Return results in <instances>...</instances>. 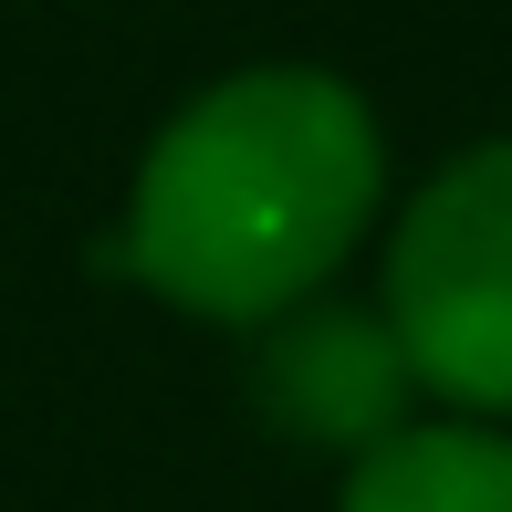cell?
<instances>
[{
    "instance_id": "1",
    "label": "cell",
    "mask_w": 512,
    "mask_h": 512,
    "mask_svg": "<svg viewBox=\"0 0 512 512\" xmlns=\"http://www.w3.org/2000/svg\"><path fill=\"white\" fill-rule=\"evenodd\" d=\"M387 136L324 63H241L157 126L126 230L95 262L209 324H283L377 230Z\"/></svg>"
},
{
    "instance_id": "2",
    "label": "cell",
    "mask_w": 512,
    "mask_h": 512,
    "mask_svg": "<svg viewBox=\"0 0 512 512\" xmlns=\"http://www.w3.org/2000/svg\"><path fill=\"white\" fill-rule=\"evenodd\" d=\"M387 324H398L418 398L512 418V136L460 147L408 220L387 230Z\"/></svg>"
},
{
    "instance_id": "3",
    "label": "cell",
    "mask_w": 512,
    "mask_h": 512,
    "mask_svg": "<svg viewBox=\"0 0 512 512\" xmlns=\"http://www.w3.org/2000/svg\"><path fill=\"white\" fill-rule=\"evenodd\" d=\"M251 398L283 439H304V450H377V439L408 429L418 408V366L398 345V324L377 304H335V293H314V304H293L283 324H262V356H251Z\"/></svg>"
},
{
    "instance_id": "4",
    "label": "cell",
    "mask_w": 512,
    "mask_h": 512,
    "mask_svg": "<svg viewBox=\"0 0 512 512\" xmlns=\"http://www.w3.org/2000/svg\"><path fill=\"white\" fill-rule=\"evenodd\" d=\"M335 512H512V439L481 418H408L345 471Z\"/></svg>"
}]
</instances>
